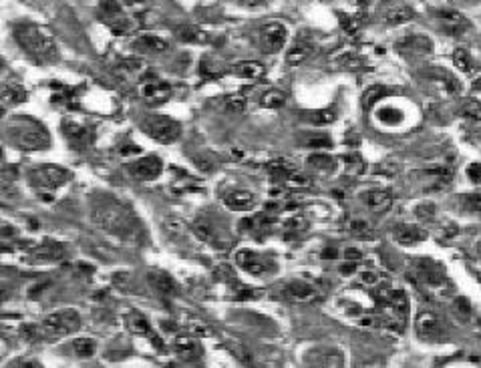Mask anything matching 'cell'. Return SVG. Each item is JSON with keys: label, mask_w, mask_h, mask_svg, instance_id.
I'll return each instance as SVG.
<instances>
[{"label": "cell", "mask_w": 481, "mask_h": 368, "mask_svg": "<svg viewBox=\"0 0 481 368\" xmlns=\"http://www.w3.org/2000/svg\"><path fill=\"white\" fill-rule=\"evenodd\" d=\"M91 221L103 232L117 237H135L139 232V221L131 206L117 197L97 199L91 208Z\"/></svg>", "instance_id": "6da1fadb"}, {"label": "cell", "mask_w": 481, "mask_h": 368, "mask_svg": "<svg viewBox=\"0 0 481 368\" xmlns=\"http://www.w3.org/2000/svg\"><path fill=\"white\" fill-rule=\"evenodd\" d=\"M13 37L20 47V51L39 65L57 62L60 57L53 33L39 22H33V20L17 22L13 28Z\"/></svg>", "instance_id": "7a4b0ae2"}, {"label": "cell", "mask_w": 481, "mask_h": 368, "mask_svg": "<svg viewBox=\"0 0 481 368\" xmlns=\"http://www.w3.org/2000/svg\"><path fill=\"white\" fill-rule=\"evenodd\" d=\"M6 139L22 151H40L51 145V135L47 127L33 117H10L4 125Z\"/></svg>", "instance_id": "3957f363"}, {"label": "cell", "mask_w": 481, "mask_h": 368, "mask_svg": "<svg viewBox=\"0 0 481 368\" xmlns=\"http://www.w3.org/2000/svg\"><path fill=\"white\" fill-rule=\"evenodd\" d=\"M69 177H71L69 169L63 165H55V163H42V165H37L28 172L31 185L40 194L55 192L69 181Z\"/></svg>", "instance_id": "277c9868"}, {"label": "cell", "mask_w": 481, "mask_h": 368, "mask_svg": "<svg viewBox=\"0 0 481 368\" xmlns=\"http://www.w3.org/2000/svg\"><path fill=\"white\" fill-rule=\"evenodd\" d=\"M141 129L147 137H152L157 143L170 145L181 137V125L172 117L165 115H147L141 119Z\"/></svg>", "instance_id": "5b68a950"}, {"label": "cell", "mask_w": 481, "mask_h": 368, "mask_svg": "<svg viewBox=\"0 0 481 368\" xmlns=\"http://www.w3.org/2000/svg\"><path fill=\"white\" fill-rule=\"evenodd\" d=\"M192 232L197 240H202L204 244L213 246V248H226L231 244V237L228 235V230H224L220 226L218 219H213L212 215H197L192 224Z\"/></svg>", "instance_id": "8992f818"}, {"label": "cell", "mask_w": 481, "mask_h": 368, "mask_svg": "<svg viewBox=\"0 0 481 368\" xmlns=\"http://www.w3.org/2000/svg\"><path fill=\"white\" fill-rule=\"evenodd\" d=\"M81 324H83V320H81L79 310H75V308H63V310L49 314V316L42 320L40 328H42V332H44L47 336H55V338H58V336H69V334H73L75 330L81 328Z\"/></svg>", "instance_id": "52a82bcc"}, {"label": "cell", "mask_w": 481, "mask_h": 368, "mask_svg": "<svg viewBox=\"0 0 481 368\" xmlns=\"http://www.w3.org/2000/svg\"><path fill=\"white\" fill-rule=\"evenodd\" d=\"M288 42V26L282 20H266L258 28V47L266 55L280 53Z\"/></svg>", "instance_id": "ba28073f"}, {"label": "cell", "mask_w": 481, "mask_h": 368, "mask_svg": "<svg viewBox=\"0 0 481 368\" xmlns=\"http://www.w3.org/2000/svg\"><path fill=\"white\" fill-rule=\"evenodd\" d=\"M236 266L250 276H256V278H262V276H268V274L276 271L274 258H270L268 253L254 252V250H240L236 253Z\"/></svg>", "instance_id": "9c48e42d"}, {"label": "cell", "mask_w": 481, "mask_h": 368, "mask_svg": "<svg viewBox=\"0 0 481 368\" xmlns=\"http://www.w3.org/2000/svg\"><path fill=\"white\" fill-rule=\"evenodd\" d=\"M236 356L250 368H272V362H278V354L268 346H258V344H236L234 346Z\"/></svg>", "instance_id": "30bf717a"}, {"label": "cell", "mask_w": 481, "mask_h": 368, "mask_svg": "<svg viewBox=\"0 0 481 368\" xmlns=\"http://www.w3.org/2000/svg\"><path fill=\"white\" fill-rule=\"evenodd\" d=\"M433 19L437 22V28L449 37H462L471 28V22L467 20V17L455 8H437L433 12Z\"/></svg>", "instance_id": "8fae6325"}, {"label": "cell", "mask_w": 481, "mask_h": 368, "mask_svg": "<svg viewBox=\"0 0 481 368\" xmlns=\"http://www.w3.org/2000/svg\"><path fill=\"white\" fill-rule=\"evenodd\" d=\"M308 368H343L345 354L334 346H316L304 354Z\"/></svg>", "instance_id": "7c38bea8"}, {"label": "cell", "mask_w": 481, "mask_h": 368, "mask_svg": "<svg viewBox=\"0 0 481 368\" xmlns=\"http://www.w3.org/2000/svg\"><path fill=\"white\" fill-rule=\"evenodd\" d=\"M127 174L137 181H154L163 174V161L157 156L139 157L127 165Z\"/></svg>", "instance_id": "4fadbf2b"}, {"label": "cell", "mask_w": 481, "mask_h": 368, "mask_svg": "<svg viewBox=\"0 0 481 368\" xmlns=\"http://www.w3.org/2000/svg\"><path fill=\"white\" fill-rule=\"evenodd\" d=\"M415 326H417V334L425 340H439L445 334V326H443V320L439 318V314L431 310L419 312V316L415 320Z\"/></svg>", "instance_id": "5bb4252c"}, {"label": "cell", "mask_w": 481, "mask_h": 368, "mask_svg": "<svg viewBox=\"0 0 481 368\" xmlns=\"http://www.w3.org/2000/svg\"><path fill=\"white\" fill-rule=\"evenodd\" d=\"M172 85L165 83V81H159V78H154V81H143L141 87H139V97L143 99L147 105H161L165 101L172 99Z\"/></svg>", "instance_id": "9a60e30c"}, {"label": "cell", "mask_w": 481, "mask_h": 368, "mask_svg": "<svg viewBox=\"0 0 481 368\" xmlns=\"http://www.w3.org/2000/svg\"><path fill=\"white\" fill-rule=\"evenodd\" d=\"M131 51L145 57V55H161L165 51H170V40L159 37V35H139L131 40Z\"/></svg>", "instance_id": "2e32d148"}, {"label": "cell", "mask_w": 481, "mask_h": 368, "mask_svg": "<svg viewBox=\"0 0 481 368\" xmlns=\"http://www.w3.org/2000/svg\"><path fill=\"white\" fill-rule=\"evenodd\" d=\"M403 55H429L433 51V42L425 35H407L395 47Z\"/></svg>", "instance_id": "e0dca14e"}, {"label": "cell", "mask_w": 481, "mask_h": 368, "mask_svg": "<svg viewBox=\"0 0 481 368\" xmlns=\"http://www.w3.org/2000/svg\"><path fill=\"white\" fill-rule=\"evenodd\" d=\"M256 203H258V197L252 192H246V190H234L224 197V206L230 212H250V210L256 208Z\"/></svg>", "instance_id": "ac0fdd59"}, {"label": "cell", "mask_w": 481, "mask_h": 368, "mask_svg": "<svg viewBox=\"0 0 481 368\" xmlns=\"http://www.w3.org/2000/svg\"><path fill=\"white\" fill-rule=\"evenodd\" d=\"M312 53H314L312 40L307 39V37H298V39L290 44L288 53H286L284 58H286V62H288L290 67H298V65L307 62L308 58L312 57Z\"/></svg>", "instance_id": "d6986e66"}, {"label": "cell", "mask_w": 481, "mask_h": 368, "mask_svg": "<svg viewBox=\"0 0 481 368\" xmlns=\"http://www.w3.org/2000/svg\"><path fill=\"white\" fill-rule=\"evenodd\" d=\"M363 201H365L368 212L381 215V213H386L391 210L393 195H391V192H386V190H370V192H366L363 195Z\"/></svg>", "instance_id": "ffe728a7"}, {"label": "cell", "mask_w": 481, "mask_h": 368, "mask_svg": "<svg viewBox=\"0 0 481 368\" xmlns=\"http://www.w3.org/2000/svg\"><path fill=\"white\" fill-rule=\"evenodd\" d=\"M63 133L67 135L69 141H73L77 145H85L93 139V127L87 123H81V121H65Z\"/></svg>", "instance_id": "44dd1931"}, {"label": "cell", "mask_w": 481, "mask_h": 368, "mask_svg": "<svg viewBox=\"0 0 481 368\" xmlns=\"http://www.w3.org/2000/svg\"><path fill=\"white\" fill-rule=\"evenodd\" d=\"M231 73L244 81H260L266 73V67L260 60H240L231 67Z\"/></svg>", "instance_id": "7402d4cb"}, {"label": "cell", "mask_w": 481, "mask_h": 368, "mask_svg": "<svg viewBox=\"0 0 481 368\" xmlns=\"http://www.w3.org/2000/svg\"><path fill=\"white\" fill-rule=\"evenodd\" d=\"M282 296L288 298V300L307 302V300H312L316 296V288L312 284H308V282H302V280H292L282 288Z\"/></svg>", "instance_id": "603a6c76"}, {"label": "cell", "mask_w": 481, "mask_h": 368, "mask_svg": "<svg viewBox=\"0 0 481 368\" xmlns=\"http://www.w3.org/2000/svg\"><path fill=\"white\" fill-rule=\"evenodd\" d=\"M393 237H395V242H399V244H403V246H413V244L423 242L425 237H427V233H425L421 228H417V226L401 224V226L395 228Z\"/></svg>", "instance_id": "cb8c5ba5"}, {"label": "cell", "mask_w": 481, "mask_h": 368, "mask_svg": "<svg viewBox=\"0 0 481 368\" xmlns=\"http://www.w3.org/2000/svg\"><path fill=\"white\" fill-rule=\"evenodd\" d=\"M26 97H28V95H26V91H24L22 85L15 83V81H4V83H2V105H4V107L24 103Z\"/></svg>", "instance_id": "d4e9b609"}, {"label": "cell", "mask_w": 481, "mask_h": 368, "mask_svg": "<svg viewBox=\"0 0 481 368\" xmlns=\"http://www.w3.org/2000/svg\"><path fill=\"white\" fill-rule=\"evenodd\" d=\"M143 69H145V65L141 58H127L117 67L115 75L123 81H137L143 75Z\"/></svg>", "instance_id": "484cf974"}, {"label": "cell", "mask_w": 481, "mask_h": 368, "mask_svg": "<svg viewBox=\"0 0 481 368\" xmlns=\"http://www.w3.org/2000/svg\"><path fill=\"white\" fill-rule=\"evenodd\" d=\"M174 350L184 358V360H193V358H197L199 352H202L197 340H193L190 336H179V338H175Z\"/></svg>", "instance_id": "4316f807"}, {"label": "cell", "mask_w": 481, "mask_h": 368, "mask_svg": "<svg viewBox=\"0 0 481 368\" xmlns=\"http://www.w3.org/2000/svg\"><path fill=\"white\" fill-rule=\"evenodd\" d=\"M415 17V10L407 4H395L391 8H386L385 12V22L389 26H397V24H403L407 20H411Z\"/></svg>", "instance_id": "83f0119b"}, {"label": "cell", "mask_w": 481, "mask_h": 368, "mask_svg": "<svg viewBox=\"0 0 481 368\" xmlns=\"http://www.w3.org/2000/svg\"><path fill=\"white\" fill-rule=\"evenodd\" d=\"M127 326H129V330L135 332V334L149 336V338H154L155 344H159V338H155L154 336L152 326H149V322H147V318H145L143 314H139V312H129V314H127Z\"/></svg>", "instance_id": "f1b7e54d"}, {"label": "cell", "mask_w": 481, "mask_h": 368, "mask_svg": "<svg viewBox=\"0 0 481 368\" xmlns=\"http://www.w3.org/2000/svg\"><path fill=\"white\" fill-rule=\"evenodd\" d=\"M163 230H165V233H168L170 237H174V240H184V237H188V233H190L188 224H186L181 217H177V215H168V217L163 219Z\"/></svg>", "instance_id": "f546056e"}, {"label": "cell", "mask_w": 481, "mask_h": 368, "mask_svg": "<svg viewBox=\"0 0 481 368\" xmlns=\"http://www.w3.org/2000/svg\"><path fill=\"white\" fill-rule=\"evenodd\" d=\"M149 282H152V286H154L155 290L159 292V294H165V296L174 294L177 290L175 280L170 274H165V271H152L149 274Z\"/></svg>", "instance_id": "4dcf8cb0"}, {"label": "cell", "mask_w": 481, "mask_h": 368, "mask_svg": "<svg viewBox=\"0 0 481 368\" xmlns=\"http://www.w3.org/2000/svg\"><path fill=\"white\" fill-rule=\"evenodd\" d=\"M429 78H431V81H433L439 89L447 91L449 95H453V93H457V91H459V83L451 77L447 71H441V69H431V75H429Z\"/></svg>", "instance_id": "1f68e13d"}, {"label": "cell", "mask_w": 481, "mask_h": 368, "mask_svg": "<svg viewBox=\"0 0 481 368\" xmlns=\"http://www.w3.org/2000/svg\"><path fill=\"white\" fill-rule=\"evenodd\" d=\"M288 101V95L280 89H268L262 97H260V105L266 107V109H280L284 107Z\"/></svg>", "instance_id": "d6a6232c"}, {"label": "cell", "mask_w": 481, "mask_h": 368, "mask_svg": "<svg viewBox=\"0 0 481 368\" xmlns=\"http://www.w3.org/2000/svg\"><path fill=\"white\" fill-rule=\"evenodd\" d=\"M304 119H307L310 125L323 127V125H330V123L336 119V111H334V109H318V111H308V113H304Z\"/></svg>", "instance_id": "836d02e7"}, {"label": "cell", "mask_w": 481, "mask_h": 368, "mask_svg": "<svg viewBox=\"0 0 481 368\" xmlns=\"http://www.w3.org/2000/svg\"><path fill=\"white\" fill-rule=\"evenodd\" d=\"M73 352L79 358H91L97 354V342L93 338H77L73 340Z\"/></svg>", "instance_id": "e575fe53"}, {"label": "cell", "mask_w": 481, "mask_h": 368, "mask_svg": "<svg viewBox=\"0 0 481 368\" xmlns=\"http://www.w3.org/2000/svg\"><path fill=\"white\" fill-rule=\"evenodd\" d=\"M377 117H379V121H381L383 125H386V127H397V125H401L405 121L403 111H399V109H395V107H383V109L377 113Z\"/></svg>", "instance_id": "d590c367"}, {"label": "cell", "mask_w": 481, "mask_h": 368, "mask_svg": "<svg viewBox=\"0 0 481 368\" xmlns=\"http://www.w3.org/2000/svg\"><path fill=\"white\" fill-rule=\"evenodd\" d=\"M341 26L348 37H354L363 28V19L357 15H341Z\"/></svg>", "instance_id": "8d00e7d4"}, {"label": "cell", "mask_w": 481, "mask_h": 368, "mask_svg": "<svg viewBox=\"0 0 481 368\" xmlns=\"http://www.w3.org/2000/svg\"><path fill=\"white\" fill-rule=\"evenodd\" d=\"M177 37L181 40H186V42H204V39H206V35H204L197 26H193V24L181 26V28L177 31Z\"/></svg>", "instance_id": "74e56055"}, {"label": "cell", "mask_w": 481, "mask_h": 368, "mask_svg": "<svg viewBox=\"0 0 481 368\" xmlns=\"http://www.w3.org/2000/svg\"><path fill=\"white\" fill-rule=\"evenodd\" d=\"M459 115L467 121H481V103L480 101H465L459 109Z\"/></svg>", "instance_id": "f35d334b"}, {"label": "cell", "mask_w": 481, "mask_h": 368, "mask_svg": "<svg viewBox=\"0 0 481 368\" xmlns=\"http://www.w3.org/2000/svg\"><path fill=\"white\" fill-rule=\"evenodd\" d=\"M453 65L455 69H459L462 73H469L471 67H473V60L469 57V53L465 49H455L453 51Z\"/></svg>", "instance_id": "ab89813d"}, {"label": "cell", "mask_w": 481, "mask_h": 368, "mask_svg": "<svg viewBox=\"0 0 481 368\" xmlns=\"http://www.w3.org/2000/svg\"><path fill=\"white\" fill-rule=\"evenodd\" d=\"M308 165H312L316 169H332L336 165V161H334V157L318 151V153H312V156L308 157Z\"/></svg>", "instance_id": "60d3db41"}, {"label": "cell", "mask_w": 481, "mask_h": 368, "mask_svg": "<svg viewBox=\"0 0 481 368\" xmlns=\"http://www.w3.org/2000/svg\"><path fill=\"white\" fill-rule=\"evenodd\" d=\"M385 95H386L385 87H379V85H377V87H368V89L365 91V95H363V107H365V109H370V107H373L379 99H383Z\"/></svg>", "instance_id": "b9f144b4"}, {"label": "cell", "mask_w": 481, "mask_h": 368, "mask_svg": "<svg viewBox=\"0 0 481 368\" xmlns=\"http://www.w3.org/2000/svg\"><path fill=\"white\" fill-rule=\"evenodd\" d=\"M224 109L230 111V113H242L246 109V97L242 93H236V95H230L224 103Z\"/></svg>", "instance_id": "7bdbcfd3"}, {"label": "cell", "mask_w": 481, "mask_h": 368, "mask_svg": "<svg viewBox=\"0 0 481 368\" xmlns=\"http://www.w3.org/2000/svg\"><path fill=\"white\" fill-rule=\"evenodd\" d=\"M343 163H345L348 174H363V169H365L363 159L357 156V153H350V156L343 157Z\"/></svg>", "instance_id": "ee69618b"}, {"label": "cell", "mask_w": 481, "mask_h": 368, "mask_svg": "<svg viewBox=\"0 0 481 368\" xmlns=\"http://www.w3.org/2000/svg\"><path fill=\"white\" fill-rule=\"evenodd\" d=\"M307 228H308L307 219H302V217H290L288 221L284 224V232L296 233V235H300V233L307 232Z\"/></svg>", "instance_id": "f6af8a7d"}, {"label": "cell", "mask_w": 481, "mask_h": 368, "mask_svg": "<svg viewBox=\"0 0 481 368\" xmlns=\"http://www.w3.org/2000/svg\"><path fill=\"white\" fill-rule=\"evenodd\" d=\"M308 147H312V149H330L332 147V141L328 139V135H312L310 139L307 141Z\"/></svg>", "instance_id": "bcb514c9"}, {"label": "cell", "mask_w": 481, "mask_h": 368, "mask_svg": "<svg viewBox=\"0 0 481 368\" xmlns=\"http://www.w3.org/2000/svg\"><path fill=\"white\" fill-rule=\"evenodd\" d=\"M8 368H42V365H40L37 358L26 356V358H19V360H15V362H13Z\"/></svg>", "instance_id": "7dc6e473"}, {"label": "cell", "mask_w": 481, "mask_h": 368, "mask_svg": "<svg viewBox=\"0 0 481 368\" xmlns=\"http://www.w3.org/2000/svg\"><path fill=\"white\" fill-rule=\"evenodd\" d=\"M465 208L471 210V212H481V194L469 195V197L465 199Z\"/></svg>", "instance_id": "c3c4849f"}, {"label": "cell", "mask_w": 481, "mask_h": 368, "mask_svg": "<svg viewBox=\"0 0 481 368\" xmlns=\"http://www.w3.org/2000/svg\"><path fill=\"white\" fill-rule=\"evenodd\" d=\"M348 228H350V232L352 233L368 232V224H366L365 219H354V221H350V224H348Z\"/></svg>", "instance_id": "681fc988"}, {"label": "cell", "mask_w": 481, "mask_h": 368, "mask_svg": "<svg viewBox=\"0 0 481 368\" xmlns=\"http://www.w3.org/2000/svg\"><path fill=\"white\" fill-rule=\"evenodd\" d=\"M236 2L244 8H264L268 4V0H236Z\"/></svg>", "instance_id": "f907efd6"}, {"label": "cell", "mask_w": 481, "mask_h": 368, "mask_svg": "<svg viewBox=\"0 0 481 368\" xmlns=\"http://www.w3.org/2000/svg\"><path fill=\"white\" fill-rule=\"evenodd\" d=\"M359 280H361L365 286H373V284H377V282H379V276H377L375 271H363Z\"/></svg>", "instance_id": "816d5d0a"}, {"label": "cell", "mask_w": 481, "mask_h": 368, "mask_svg": "<svg viewBox=\"0 0 481 368\" xmlns=\"http://www.w3.org/2000/svg\"><path fill=\"white\" fill-rule=\"evenodd\" d=\"M467 175H469V179H473V181H481V165L480 163H473V165H469V167H467Z\"/></svg>", "instance_id": "f5cc1de1"}, {"label": "cell", "mask_w": 481, "mask_h": 368, "mask_svg": "<svg viewBox=\"0 0 481 368\" xmlns=\"http://www.w3.org/2000/svg\"><path fill=\"white\" fill-rule=\"evenodd\" d=\"M363 258V253L359 252L357 248H348V250H345V260L347 262H359Z\"/></svg>", "instance_id": "db71d44e"}, {"label": "cell", "mask_w": 481, "mask_h": 368, "mask_svg": "<svg viewBox=\"0 0 481 368\" xmlns=\"http://www.w3.org/2000/svg\"><path fill=\"white\" fill-rule=\"evenodd\" d=\"M357 8H361V10H365V8H368L370 4H373V0H350Z\"/></svg>", "instance_id": "11a10c76"}, {"label": "cell", "mask_w": 481, "mask_h": 368, "mask_svg": "<svg viewBox=\"0 0 481 368\" xmlns=\"http://www.w3.org/2000/svg\"><path fill=\"white\" fill-rule=\"evenodd\" d=\"M354 270H357V268H354V262H350V264L347 262V264L341 268V271H343V274H354Z\"/></svg>", "instance_id": "9f6ffc18"}, {"label": "cell", "mask_w": 481, "mask_h": 368, "mask_svg": "<svg viewBox=\"0 0 481 368\" xmlns=\"http://www.w3.org/2000/svg\"><path fill=\"white\" fill-rule=\"evenodd\" d=\"M480 326H481V322H480Z\"/></svg>", "instance_id": "6f0895ef"}]
</instances>
